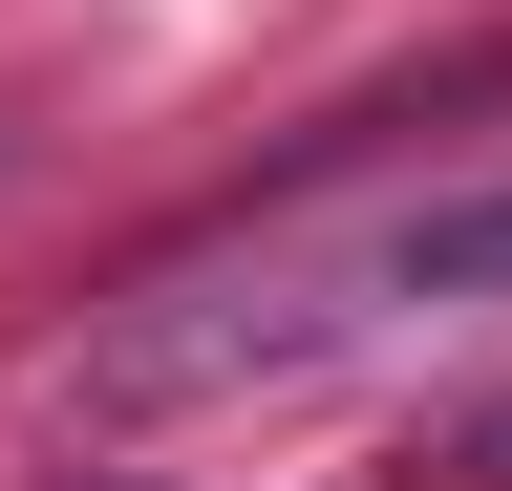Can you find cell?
I'll list each match as a JSON object with an SVG mask.
<instances>
[{
    "instance_id": "6da1fadb",
    "label": "cell",
    "mask_w": 512,
    "mask_h": 491,
    "mask_svg": "<svg viewBox=\"0 0 512 491\" xmlns=\"http://www.w3.org/2000/svg\"><path fill=\"white\" fill-rule=\"evenodd\" d=\"M491 299H512V171H470V193H427V214L342 235V257H299L278 299L128 321V342H107V385L150 406V385H235V363H320V342H363V321H491Z\"/></svg>"
}]
</instances>
